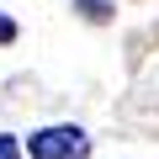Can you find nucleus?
I'll use <instances>...</instances> for the list:
<instances>
[{
	"instance_id": "obj_4",
	"label": "nucleus",
	"mask_w": 159,
	"mask_h": 159,
	"mask_svg": "<svg viewBox=\"0 0 159 159\" xmlns=\"http://www.w3.org/2000/svg\"><path fill=\"white\" fill-rule=\"evenodd\" d=\"M0 159H21V143H16L11 133H0Z\"/></svg>"
},
{
	"instance_id": "obj_1",
	"label": "nucleus",
	"mask_w": 159,
	"mask_h": 159,
	"mask_svg": "<svg viewBox=\"0 0 159 159\" xmlns=\"http://www.w3.org/2000/svg\"><path fill=\"white\" fill-rule=\"evenodd\" d=\"M27 154L32 159H90V138H85V127L58 122V127H37L27 138Z\"/></svg>"
},
{
	"instance_id": "obj_3",
	"label": "nucleus",
	"mask_w": 159,
	"mask_h": 159,
	"mask_svg": "<svg viewBox=\"0 0 159 159\" xmlns=\"http://www.w3.org/2000/svg\"><path fill=\"white\" fill-rule=\"evenodd\" d=\"M6 43H16V16L0 11V48H6Z\"/></svg>"
},
{
	"instance_id": "obj_2",
	"label": "nucleus",
	"mask_w": 159,
	"mask_h": 159,
	"mask_svg": "<svg viewBox=\"0 0 159 159\" xmlns=\"http://www.w3.org/2000/svg\"><path fill=\"white\" fill-rule=\"evenodd\" d=\"M74 11L85 16V21H96V27H101V21H111V11H117V6H111V0H74Z\"/></svg>"
}]
</instances>
